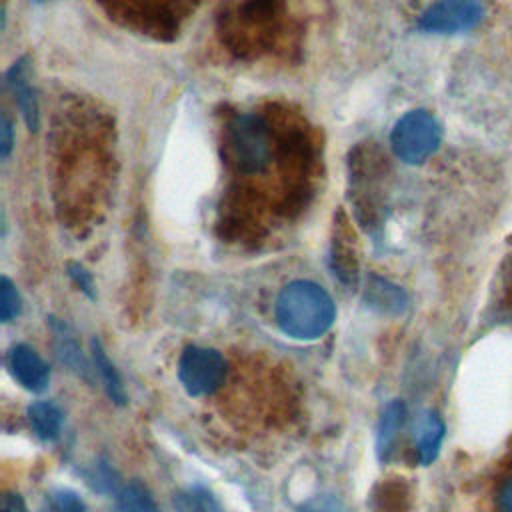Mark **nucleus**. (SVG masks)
Instances as JSON below:
<instances>
[{"mask_svg": "<svg viewBox=\"0 0 512 512\" xmlns=\"http://www.w3.org/2000/svg\"><path fill=\"white\" fill-rule=\"evenodd\" d=\"M500 510L502 512H512V476L502 484V490H500Z\"/></svg>", "mask_w": 512, "mask_h": 512, "instance_id": "412c9836", "label": "nucleus"}, {"mask_svg": "<svg viewBox=\"0 0 512 512\" xmlns=\"http://www.w3.org/2000/svg\"><path fill=\"white\" fill-rule=\"evenodd\" d=\"M12 150V124L6 116H2V124H0V154L2 158H6Z\"/></svg>", "mask_w": 512, "mask_h": 512, "instance_id": "aec40b11", "label": "nucleus"}, {"mask_svg": "<svg viewBox=\"0 0 512 512\" xmlns=\"http://www.w3.org/2000/svg\"><path fill=\"white\" fill-rule=\"evenodd\" d=\"M440 142L442 128L426 110H412L404 114L390 134L394 154L406 164H422L438 150Z\"/></svg>", "mask_w": 512, "mask_h": 512, "instance_id": "f03ea898", "label": "nucleus"}, {"mask_svg": "<svg viewBox=\"0 0 512 512\" xmlns=\"http://www.w3.org/2000/svg\"><path fill=\"white\" fill-rule=\"evenodd\" d=\"M298 512H348L344 502L334 494H318L306 500Z\"/></svg>", "mask_w": 512, "mask_h": 512, "instance_id": "f3484780", "label": "nucleus"}, {"mask_svg": "<svg viewBox=\"0 0 512 512\" xmlns=\"http://www.w3.org/2000/svg\"><path fill=\"white\" fill-rule=\"evenodd\" d=\"M484 18V4L480 0H438L428 6L418 26L424 32L456 34L476 28Z\"/></svg>", "mask_w": 512, "mask_h": 512, "instance_id": "39448f33", "label": "nucleus"}, {"mask_svg": "<svg viewBox=\"0 0 512 512\" xmlns=\"http://www.w3.org/2000/svg\"><path fill=\"white\" fill-rule=\"evenodd\" d=\"M230 150L242 174L262 172L272 160L268 124L256 114H242L230 124Z\"/></svg>", "mask_w": 512, "mask_h": 512, "instance_id": "7ed1b4c3", "label": "nucleus"}, {"mask_svg": "<svg viewBox=\"0 0 512 512\" xmlns=\"http://www.w3.org/2000/svg\"><path fill=\"white\" fill-rule=\"evenodd\" d=\"M20 314V294L16 286L2 276L0 280V318L2 322H10Z\"/></svg>", "mask_w": 512, "mask_h": 512, "instance_id": "dca6fc26", "label": "nucleus"}, {"mask_svg": "<svg viewBox=\"0 0 512 512\" xmlns=\"http://www.w3.org/2000/svg\"><path fill=\"white\" fill-rule=\"evenodd\" d=\"M92 360H94V368L106 388V394L112 398V402L116 404H124L126 402V392L122 386V380L114 368V364L110 362V358L106 356V352L102 350L98 340H92Z\"/></svg>", "mask_w": 512, "mask_h": 512, "instance_id": "ddd939ff", "label": "nucleus"}, {"mask_svg": "<svg viewBox=\"0 0 512 512\" xmlns=\"http://www.w3.org/2000/svg\"><path fill=\"white\" fill-rule=\"evenodd\" d=\"M38 2H40V0H38Z\"/></svg>", "mask_w": 512, "mask_h": 512, "instance_id": "5701e85b", "label": "nucleus"}, {"mask_svg": "<svg viewBox=\"0 0 512 512\" xmlns=\"http://www.w3.org/2000/svg\"><path fill=\"white\" fill-rule=\"evenodd\" d=\"M68 274H70V278L74 280V284L80 286L82 292H86L90 298L94 296V284H92L90 272H86L80 264H70V266H68Z\"/></svg>", "mask_w": 512, "mask_h": 512, "instance_id": "6ab92c4d", "label": "nucleus"}, {"mask_svg": "<svg viewBox=\"0 0 512 512\" xmlns=\"http://www.w3.org/2000/svg\"><path fill=\"white\" fill-rule=\"evenodd\" d=\"M274 314L286 336L294 340H316L332 326L336 308L322 286L296 280L280 290Z\"/></svg>", "mask_w": 512, "mask_h": 512, "instance_id": "f257e3e1", "label": "nucleus"}, {"mask_svg": "<svg viewBox=\"0 0 512 512\" xmlns=\"http://www.w3.org/2000/svg\"><path fill=\"white\" fill-rule=\"evenodd\" d=\"M2 512H24L20 498H16V496H6V498H4V504H2Z\"/></svg>", "mask_w": 512, "mask_h": 512, "instance_id": "4be33fe9", "label": "nucleus"}, {"mask_svg": "<svg viewBox=\"0 0 512 512\" xmlns=\"http://www.w3.org/2000/svg\"><path fill=\"white\" fill-rule=\"evenodd\" d=\"M178 512H220V506L210 490L204 486H188L174 498Z\"/></svg>", "mask_w": 512, "mask_h": 512, "instance_id": "4468645a", "label": "nucleus"}, {"mask_svg": "<svg viewBox=\"0 0 512 512\" xmlns=\"http://www.w3.org/2000/svg\"><path fill=\"white\" fill-rule=\"evenodd\" d=\"M56 512H86L84 502L70 490H60L52 498Z\"/></svg>", "mask_w": 512, "mask_h": 512, "instance_id": "a211bd4d", "label": "nucleus"}, {"mask_svg": "<svg viewBox=\"0 0 512 512\" xmlns=\"http://www.w3.org/2000/svg\"><path fill=\"white\" fill-rule=\"evenodd\" d=\"M226 362L214 348L188 346L178 360V380L190 396L212 394L224 380Z\"/></svg>", "mask_w": 512, "mask_h": 512, "instance_id": "20e7f679", "label": "nucleus"}, {"mask_svg": "<svg viewBox=\"0 0 512 512\" xmlns=\"http://www.w3.org/2000/svg\"><path fill=\"white\" fill-rule=\"evenodd\" d=\"M6 82L18 102V108L24 116L28 130L36 132L40 126V108H38L36 90L30 80V66L26 58H20L10 66V70L6 72Z\"/></svg>", "mask_w": 512, "mask_h": 512, "instance_id": "0eeeda50", "label": "nucleus"}, {"mask_svg": "<svg viewBox=\"0 0 512 512\" xmlns=\"http://www.w3.org/2000/svg\"><path fill=\"white\" fill-rule=\"evenodd\" d=\"M54 342H56V354L62 364H66L70 370H74L78 376L88 378V362L74 338V334L68 330L64 322H54Z\"/></svg>", "mask_w": 512, "mask_h": 512, "instance_id": "9b49d317", "label": "nucleus"}, {"mask_svg": "<svg viewBox=\"0 0 512 512\" xmlns=\"http://www.w3.org/2000/svg\"><path fill=\"white\" fill-rule=\"evenodd\" d=\"M404 418H406L404 402L392 400L384 408L380 424H378V434H376V450H378L380 460H388L390 458V454L394 450L396 436H398V432H400V428L404 424Z\"/></svg>", "mask_w": 512, "mask_h": 512, "instance_id": "9d476101", "label": "nucleus"}, {"mask_svg": "<svg viewBox=\"0 0 512 512\" xmlns=\"http://www.w3.org/2000/svg\"><path fill=\"white\" fill-rule=\"evenodd\" d=\"M118 512H162L148 490L138 484L130 482L118 490Z\"/></svg>", "mask_w": 512, "mask_h": 512, "instance_id": "2eb2a0df", "label": "nucleus"}, {"mask_svg": "<svg viewBox=\"0 0 512 512\" xmlns=\"http://www.w3.org/2000/svg\"><path fill=\"white\" fill-rule=\"evenodd\" d=\"M12 376L30 392H44L50 380L48 364L28 344H16L8 354Z\"/></svg>", "mask_w": 512, "mask_h": 512, "instance_id": "423d86ee", "label": "nucleus"}, {"mask_svg": "<svg viewBox=\"0 0 512 512\" xmlns=\"http://www.w3.org/2000/svg\"><path fill=\"white\" fill-rule=\"evenodd\" d=\"M364 296H366L368 306L382 312V314L398 316L408 308L406 292L400 286H396L390 280L380 278V276H370L368 278Z\"/></svg>", "mask_w": 512, "mask_h": 512, "instance_id": "6e6552de", "label": "nucleus"}, {"mask_svg": "<svg viewBox=\"0 0 512 512\" xmlns=\"http://www.w3.org/2000/svg\"><path fill=\"white\" fill-rule=\"evenodd\" d=\"M416 452L422 466L432 464L438 454L444 440V422L436 412H424L416 424Z\"/></svg>", "mask_w": 512, "mask_h": 512, "instance_id": "1a4fd4ad", "label": "nucleus"}, {"mask_svg": "<svg viewBox=\"0 0 512 512\" xmlns=\"http://www.w3.org/2000/svg\"><path fill=\"white\" fill-rule=\"evenodd\" d=\"M28 422L40 440L50 442L60 434L62 412L52 402H34L28 406Z\"/></svg>", "mask_w": 512, "mask_h": 512, "instance_id": "f8f14e48", "label": "nucleus"}]
</instances>
